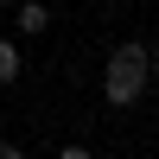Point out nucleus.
<instances>
[{"mask_svg": "<svg viewBox=\"0 0 159 159\" xmlns=\"http://www.w3.org/2000/svg\"><path fill=\"white\" fill-rule=\"evenodd\" d=\"M0 7H19V0H0Z\"/></svg>", "mask_w": 159, "mask_h": 159, "instance_id": "6", "label": "nucleus"}, {"mask_svg": "<svg viewBox=\"0 0 159 159\" xmlns=\"http://www.w3.org/2000/svg\"><path fill=\"white\" fill-rule=\"evenodd\" d=\"M153 64H159V45H153Z\"/></svg>", "mask_w": 159, "mask_h": 159, "instance_id": "7", "label": "nucleus"}, {"mask_svg": "<svg viewBox=\"0 0 159 159\" xmlns=\"http://www.w3.org/2000/svg\"><path fill=\"white\" fill-rule=\"evenodd\" d=\"M0 159H25V153H19V147H13V140H0Z\"/></svg>", "mask_w": 159, "mask_h": 159, "instance_id": "4", "label": "nucleus"}, {"mask_svg": "<svg viewBox=\"0 0 159 159\" xmlns=\"http://www.w3.org/2000/svg\"><path fill=\"white\" fill-rule=\"evenodd\" d=\"M147 76H153V57H147V45H115L108 70H102V102H108V108H127V102H140Z\"/></svg>", "mask_w": 159, "mask_h": 159, "instance_id": "1", "label": "nucleus"}, {"mask_svg": "<svg viewBox=\"0 0 159 159\" xmlns=\"http://www.w3.org/2000/svg\"><path fill=\"white\" fill-rule=\"evenodd\" d=\"M13 19H19V32H25V38H38V32L51 25V13L38 7V0H19V7H13Z\"/></svg>", "mask_w": 159, "mask_h": 159, "instance_id": "2", "label": "nucleus"}, {"mask_svg": "<svg viewBox=\"0 0 159 159\" xmlns=\"http://www.w3.org/2000/svg\"><path fill=\"white\" fill-rule=\"evenodd\" d=\"M19 70H25V64H19V45H13V38H0V83H13Z\"/></svg>", "mask_w": 159, "mask_h": 159, "instance_id": "3", "label": "nucleus"}, {"mask_svg": "<svg viewBox=\"0 0 159 159\" xmlns=\"http://www.w3.org/2000/svg\"><path fill=\"white\" fill-rule=\"evenodd\" d=\"M57 159H89V147H64V153H57Z\"/></svg>", "mask_w": 159, "mask_h": 159, "instance_id": "5", "label": "nucleus"}]
</instances>
